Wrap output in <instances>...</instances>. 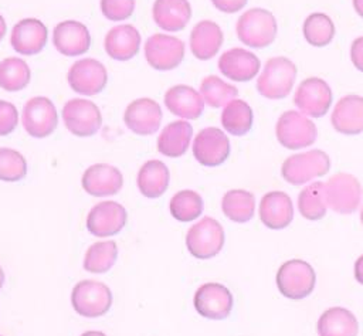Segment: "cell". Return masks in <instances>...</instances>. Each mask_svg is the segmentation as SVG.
Wrapping results in <instances>:
<instances>
[{"label": "cell", "instance_id": "obj_1", "mask_svg": "<svg viewBox=\"0 0 363 336\" xmlns=\"http://www.w3.org/2000/svg\"><path fill=\"white\" fill-rule=\"evenodd\" d=\"M277 30L274 14L261 7H254L242 13L235 26L238 40L252 48H265L272 44Z\"/></svg>", "mask_w": 363, "mask_h": 336}, {"label": "cell", "instance_id": "obj_2", "mask_svg": "<svg viewBox=\"0 0 363 336\" xmlns=\"http://www.w3.org/2000/svg\"><path fill=\"white\" fill-rule=\"evenodd\" d=\"M296 65L285 57L269 58L257 81L258 92L269 99L285 98L294 86Z\"/></svg>", "mask_w": 363, "mask_h": 336}, {"label": "cell", "instance_id": "obj_3", "mask_svg": "<svg viewBox=\"0 0 363 336\" xmlns=\"http://www.w3.org/2000/svg\"><path fill=\"white\" fill-rule=\"evenodd\" d=\"M329 169V156L323 150L315 149L286 157L281 166V174L288 183L299 186L315 177L325 176Z\"/></svg>", "mask_w": 363, "mask_h": 336}, {"label": "cell", "instance_id": "obj_4", "mask_svg": "<svg viewBox=\"0 0 363 336\" xmlns=\"http://www.w3.org/2000/svg\"><path fill=\"white\" fill-rule=\"evenodd\" d=\"M316 274L313 268L302 259L284 262L277 272V286L289 299H303L313 291Z\"/></svg>", "mask_w": 363, "mask_h": 336}, {"label": "cell", "instance_id": "obj_5", "mask_svg": "<svg viewBox=\"0 0 363 336\" xmlns=\"http://www.w3.org/2000/svg\"><path fill=\"white\" fill-rule=\"evenodd\" d=\"M74 310L85 318H98L105 315L112 305V292L98 281L85 279L78 282L71 292Z\"/></svg>", "mask_w": 363, "mask_h": 336}, {"label": "cell", "instance_id": "obj_6", "mask_svg": "<svg viewBox=\"0 0 363 336\" xmlns=\"http://www.w3.org/2000/svg\"><path fill=\"white\" fill-rule=\"evenodd\" d=\"M186 245L189 252L199 259L213 258L224 245V230L217 220L204 217L187 231Z\"/></svg>", "mask_w": 363, "mask_h": 336}, {"label": "cell", "instance_id": "obj_7", "mask_svg": "<svg viewBox=\"0 0 363 336\" xmlns=\"http://www.w3.org/2000/svg\"><path fill=\"white\" fill-rule=\"evenodd\" d=\"M278 142L286 149H302L316 140V126L303 113L296 111L284 112L275 128Z\"/></svg>", "mask_w": 363, "mask_h": 336}, {"label": "cell", "instance_id": "obj_8", "mask_svg": "<svg viewBox=\"0 0 363 336\" xmlns=\"http://www.w3.org/2000/svg\"><path fill=\"white\" fill-rule=\"evenodd\" d=\"M325 201L329 208L340 214L353 213L362 197L359 180L349 173H336L323 183Z\"/></svg>", "mask_w": 363, "mask_h": 336}, {"label": "cell", "instance_id": "obj_9", "mask_svg": "<svg viewBox=\"0 0 363 336\" xmlns=\"http://www.w3.org/2000/svg\"><path fill=\"white\" fill-rule=\"evenodd\" d=\"M62 119L67 129L79 138L95 135L102 125L99 108L92 101L82 98L71 99L64 105Z\"/></svg>", "mask_w": 363, "mask_h": 336}, {"label": "cell", "instance_id": "obj_10", "mask_svg": "<svg viewBox=\"0 0 363 336\" xmlns=\"http://www.w3.org/2000/svg\"><path fill=\"white\" fill-rule=\"evenodd\" d=\"M145 57L153 69H173L183 61L184 43L177 37L153 34L145 43Z\"/></svg>", "mask_w": 363, "mask_h": 336}, {"label": "cell", "instance_id": "obj_11", "mask_svg": "<svg viewBox=\"0 0 363 336\" xmlns=\"http://www.w3.org/2000/svg\"><path fill=\"white\" fill-rule=\"evenodd\" d=\"M67 79L74 92L91 96L105 88L108 72L102 62L94 58H82L71 65Z\"/></svg>", "mask_w": 363, "mask_h": 336}, {"label": "cell", "instance_id": "obj_12", "mask_svg": "<svg viewBox=\"0 0 363 336\" xmlns=\"http://www.w3.org/2000/svg\"><path fill=\"white\" fill-rule=\"evenodd\" d=\"M294 103L303 115L320 118L326 115L332 103L330 86L322 78H306L299 84L294 96Z\"/></svg>", "mask_w": 363, "mask_h": 336}, {"label": "cell", "instance_id": "obj_13", "mask_svg": "<svg viewBox=\"0 0 363 336\" xmlns=\"http://www.w3.org/2000/svg\"><path fill=\"white\" fill-rule=\"evenodd\" d=\"M58 123V115L54 103L47 96H34L23 108V126L33 138H47Z\"/></svg>", "mask_w": 363, "mask_h": 336}, {"label": "cell", "instance_id": "obj_14", "mask_svg": "<svg viewBox=\"0 0 363 336\" xmlns=\"http://www.w3.org/2000/svg\"><path fill=\"white\" fill-rule=\"evenodd\" d=\"M193 155L203 166H218L230 155V140L221 129L204 128L194 138Z\"/></svg>", "mask_w": 363, "mask_h": 336}, {"label": "cell", "instance_id": "obj_15", "mask_svg": "<svg viewBox=\"0 0 363 336\" xmlns=\"http://www.w3.org/2000/svg\"><path fill=\"white\" fill-rule=\"evenodd\" d=\"M196 310L207 319L220 320L230 315L233 309V295L221 284L208 282L201 285L194 293Z\"/></svg>", "mask_w": 363, "mask_h": 336}, {"label": "cell", "instance_id": "obj_16", "mask_svg": "<svg viewBox=\"0 0 363 336\" xmlns=\"http://www.w3.org/2000/svg\"><path fill=\"white\" fill-rule=\"evenodd\" d=\"M126 218L123 206L116 201H101L88 213L86 228L95 237H111L125 227Z\"/></svg>", "mask_w": 363, "mask_h": 336}, {"label": "cell", "instance_id": "obj_17", "mask_svg": "<svg viewBox=\"0 0 363 336\" xmlns=\"http://www.w3.org/2000/svg\"><path fill=\"white\" fill-rule=\"evenodd\" d=\"M123 121L136 135H153L162 122V108L150 98H138L126 106Z\"/></svg>", "mask_w": 363, "mask_h": 336}, {"label": "cell", "instance_id": "obj_18", "mask_svg": "<svg viewBox=\"0 0 363 336\" xmlns=\"http://www.w3.org/2000/svg\"><path fill=\"white\" fill-rule=\"evenodd\" d=\"M82 189L95 197H106L116 194L123 184V176L118 167L96 163L89 166L81 179Z\"/></svg>", "mask_w": 363, "mask_h": 336}, {"label": "cell", "instance_id": "obj_19", "mask_svg": "<svg viewBox=\"0 0 363 336\" xmlns=\"http://www.w3.org/2000/svg\"><path fill=\"white\" fill-rule=\"evenodd\" d=\"M52 43L58 52L67 57L82 55L91 45L88 28L75 20L58 23L52 31Z\"/></svg>", "mask_w": 363, "mask_h": 336}, {"label": "cell", "instance_id": "obj_20", "mask_svg": "<svg viewBox=\"0 0 363 336\" xmlns=\"http://www.w3.org/2000/svg\"><path fill=\"white\" fill-rule=\"evenodd\" d=\"M48 31L43 21L38 18H23L11 31V47L23 55L38 54L47 44Z\"/></svg>", "mask_w": 363, "mask_h": 336}, {"label": "cell", "instance_id": "obj_21", "mask_svg": "<svg viewBox=\"0 0 363 336\" xmlns=\"http://www.w3.org/2000/svg\"><path fill=\"white\" fill-rule=\"evenodd\" d=\"M259 65L258 57L244 48H231L218 58V69L221 74L237 82L252 79L258 74Z\"/></svg>", "mask_w": 363, "mask_h": 336}, {"label": "cell", "instance_id": "obj_22", "mask_svg": "<svg viewBox=\"0 0 363 336\" xmlns=\"http://www.w3.org/2000/svg\"><path fill=\"white\" fill-rule=\"evenodd\" d=\"M259 220L271 230H281L291 224L294 206L291 197L284 191H269L259 203Z\"/></svg>", "mask_w": 363, "mask_h": 336}, {"label": "cell", "instance_id": "obj_23", "mask_svg": "<svg viewBox=\"0 0 363 336\" xmlns=\"http://www.w3.org/2000/svg\"><path fill=\"white\" fill-rule=\"evenodd\" d=\"M332 126L343 135L363 132V96L346 95L340 98L332 112Z\"/></svg>", "mask_w": 363, "mask_h": 336}, {"label": "cell", "instance_id": "obj_24", "mask_svg": "<svg viewBox=\"0 0 363 336\" xmlns=\"http://www.w3.org/2000/svg\"><path fill=\"white\" fill-rule=\"evenodd\" d=\"M104 47L111 58L128 61L139 52L140 34L130 24L115 26L105 35Z\"/></svg>", "mask_w": 363, "mask_h": 336}, {"label": "cell", "instance_id": "obj_25", "mask_svg": "<svg viewBox=\"0 0 363 336\" xmlns=\"http://www.w3.org/2000/svg\"><path fill=\"white\" fill-rule=\"evenodd\" d=\"M163 101L173 115L184 119H197L204 109V101L200 92L184 84L169 88Z\"/></svg>", "mask_w": 363, "mask_h": 336}, {"label": "cell", "instance_id": "obj_26", "mask_svg": "<svg viewBox=\"0 0 363 336\" xmlns=\"http://www.w3.org/2000/svg\"><path fill=\"white\" fill-rule=\"evenodd\" d=\"M223 44V31L214 21L201 20L190 33V50L201 61L213 58Z\"/></svg>", "mask_w": 363, "mask_h": 336}, {"label": "cell", "instance_id": "obj_27", "mask_svg": "<svg viewBox=\"0 0 363 336\" xmlns=\"http://www.w3.org/2000/svg\"><path fill=\"white\" fill-rule=\"evenodd\" d=\"M152 14L155 23L162 30L180 31L191 17V7L187 0H156Z\"/></svg>", "mask_w": 363, "mask_h": 336}, {"label": "cell", "instance_id": "obj_28", "mask_svg": "<svg viewBox=\"0 0 363 336\" xmlns=\"http://www.w3.org/2000/svg\"><path fill=\"white\" fill-rule=\"evenodd\" d=\"M193 136V126L187 121H173L160 132L157 150L167 157H179L186 153Z\"/></svg>", "mask_w": 363, "mask_h": 336}, {"label": "cell", "instance_id": "obj_29", "mask_svg": "<svg viewBox=\"0 0 363 336\" xmlns=\"http://www.w3.org/2000/svg\"><path fill=\"white\" fill-rule=\"evenodd\" d=\"M316 329L319 336H356L359 325L350 310L335 306L320 315Z\"/></svg>", "mask_w": 363, "mask_h": 336}, {"label": "cell", "instance_id": "obj_30", "mask_svg": "<svg viewBox=\"0 0 363 336\" xmlns=\"http://www.w3.org/2000/svg\"><path fill=\"white\" fill-rule=\"evenodd\" d=\"M169 169L160 160H147L138 173L139 191L147 198H157L167 190Z\"/></svg>", "mask_w": 363, "mask_h": 336}, {"label": "cell", "instance_id": "obj_31", "mask_svg": "<svg viewBox=\"0 0 363 336\" xmlns=\"http://www.w3.org/2000/svg\"><path fill=\"white\" fill-rule=\"evenodd\" d=\"M221 208L224 215L231 221L247 223L252 218L255 211L254 194L241 189L230 190L221 200Z\"/></svg>", "mask_w": 363, "mask_h": 336}, {"label": "cell", "instance_id": "obj_32", "mask_svg": "<svg viewBox=\"0 0 363 336\" xmlns=\"http://www.w3.org/2000/svg\"><path fill=\"white\" fill-rule=\"evenodd\" d=\"M221 125L228 133L242 136L252 126V109L245 101L233 99L221 112Z\"/></svg>", "mask_w": 363, "mask_h": 336}, {"label": "cell", "instance_id": "obj_33", "mask_svg": "<svg viewBox=\"0 0 363 336\" xmlns=\"http://www.w3.org/2000/svg\"><path fill=\"white\" fill-rule=\"evenodd\" d=\"M30 68L21 58L9 57L0 62V86L7 92L24 89L30 82Z\"/></svg>", "mask_w": 363, "mask_h": 336}, {"label": "cell", "instance_id": "obj_34", "mask_svg": "<svg viewBox=\"0 0 363 336\" xmlns=\"http://www.w3.org/2000/svg\"><path fill=\"white\" fill-rule=\"evenodd\" d=\"M118 258L115 241H99L92 244L84 257V268L92 274H102L112 268Z\"/></svg>", "mask_w": 363, "mask_h": 336}, {"label": "cell", "instance_id": "obj_35", "mask_svg": "<svg viewBox=\"0 0 363 336\" xmlns=\"http://www.w3.org/2000/svg\"><path fill=\"white\" fill-rule=\"evenodd\" d=\"M303 37L313 47H325L335 37V24L323 13H312L303 21Z\"/></svg>", "mask_w": 363, "mask_h": 336}, {"label": "cell", "instance_id": "obj_36", "mask_svg": "<svg viewBox=\"0 0 363 336\" xmlns=\"http://www.w3.org/2000/svg\"><path fill=\"white\" fill-rule=\"evenodd\" d=\"M298 208L302 217L308 220H320L326 214V201L323 183L315 181L302 189L298 197Z\"/></svg>", "mask_w": 363, "mask_h": 336}, {"label": "cell", "instance_id": "obj_37", "mask_svg": "<svg viewBox=\"0 0 363 336\" xmlns=\"http://www.w3.org/2000/svg\"><path fill=\"white\" fill-rule=\"evenodd\" d=\"M200 95L208 106L220 108L233 101L238 95V89L216 75H208L201 81Z\"/></svg>", "mask_w": 363, "mask_h": 336}, {"label": "cell", "instance_id": "obj_38", "mask_svg": "<svg viewBox=\"0 0 363 336\" xmlns=\"http://www.w3.org/2000/svg\"><path fill=\"white\" fill-rule=\"evenodd\" d=\"M170 214L182 221L189 223L196 220L203 211V200L199 193L193 190H180L177 191L169 204Z\"/></svg>", "mask_w": 363, "mask_h": 336}, {"label": "cell", "instance_id": "obj_39", "mask_svg": "<svg viewBox=\"0 0 363 336\" xmlns=\"http://www.w3.org/2000/svg\"><path fill=\"white\" fill-rule=\"evenodd\" d=\"M27 174V162L24 156L9 147H0V180L18 181Z\"/></svg>", "mask_w": 363, "mask_h": 336}, {"label": "cell", "instance_id": "obj_40", "mask_svg": "<svg viewBox=\"0 0 363 336\" xmlns=\"http://www.w3.org/2000/svg\"><path fill=\"white\" fill-rule=\"evenodd\" d=\"M135 10V0H101V11L111 21L126 20Z\"/></svg>", "mask_w": 363, "mask_h": 336}, {"label": "cell", "instance_id": "obj_41", "mask_svg": "<svg viewBox=\"0 0 363 336\" xmlns=\"http://www.w3.org/2000/svg\"><path fill=\"white\" fill-rule=\"evenodd\" d=\"M18 123V112L17 108L0 99V136H6L11 133Z\"/></svg>", "mask_w": 363, "mask_h": 336}, {"label": "cell", "instance_id": "obj_42", "mask_svg": "<svg viewBox=\"0 0 363 336\" xmlns=\"http://www.w3.org/2000/svg\"><path fill=\"white\" fill-rule=\"evenodd\" d=\"M247 1L248 0H211L216 9L228 14L240 11L247 4Z\"/></svg>", "mask_w": 363, "mask_h": 336}, {"label": "cell", "instance_id": "obj_43", "mask_svg": "<svg viewBox=\"0 0 363 336\" xmlns=\"http://www.w3.org/2000/svg\"><path fill=\"white\" fill-rule=\"evenodd\" d=\"M350 60L356 69L363 72V37H357L350 47Z\"/></svg>", "mask_w": 363, "mask_h": 336}, {"label": "cell", "instance_id": "obj_44", "mask_svg": "<svg viewBox=\"0 0 363 336\" xmlns=\"http://www.w3.org/2000/svg\"><path fill=\"white\" fill-rule=\"evenodd\" d=\"M354 278L363 285V255H360L354 264Z\"/></svg>", "mask_w": 363, "mask_h": 336}, {"label": "cell", "instance_id": "obj_45", "mask_svg": "<svg viewBox=\"0 0 363 336\" xmlns=\"http://www.w3.org/2000/svg\"><path fill=\"white\" fill-rule=\"evenodd\" d=\"M353 7H354V11L363 17V0H353Z\"/></svg>", "mask_w": 363, "mask_h": 336}, {"label": "cell", "instance_id": "obj_46", "mask_svg": "<svg viewBox=\"0 0 363 336\" xmlns=\"http://www.w3.org/2000/svg\"><path fill=\"white\" fill-rule=\"evenodd\" d=\"M6 30H7V26H6V21L3 18V16L0 14V41L3 40V37L6 35Z\"/></svg>", "mask_w": 363, "mask_h": 336}, {"label": "cell", "instance_id": "obj_47", "mask_svg": "<svg viewBox=\"0 0 363 336\" xmlns=\"http://www.w3.org/2000/svg\"><path fill=\"white\" fill-rule=\"evenodd\" d=\"M81 336H106V335L102 332H98V330H88V332L82 333Z\"/></svg>", "mask_w": 363, "mask_h": 336}, {"label": "cell", "instance_id": "obj_48", "mask_svg": "<svg viewBox=\"0 0 363 336\" xmlns=\"http://www.w3.org/2000/svg\"><path fill=\"white\" fill-rule=\"evenodd\" d=\"M3 282H4V272H3V269H1V267H0V289H1V286H3Z\"/></svg>", "mask_w": 363, "mask_h": 336}, {"label": "cell", "instance_id": "obj_49", "mask_svg": "<svg viewBox=\"0 0 363 336\" xmlns=\"http://www.w3.org/2000/svg\"><path fill=\"white\" fill-rule=\"evenodd\" d=\"M360 221H362V224H363V208H362V211H360Z\"/></svg>", "mask_w": 363, "mask_h": 336}]
</instances>
